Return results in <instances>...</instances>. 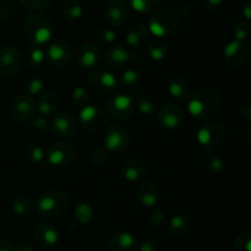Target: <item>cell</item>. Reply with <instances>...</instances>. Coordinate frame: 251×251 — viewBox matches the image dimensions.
Segmentation results:
<instances>
[{"mask_svg": "<svg viewBox=\"0 0 251 251\" xmlns=\"http://www.w3.org/2000/svg\"><path fill=\"white\" fill-rule=\"evenodd\" d=\"M71 102L78 108H83L86 105L90 104L91 102V95L85 87H81V86H77L71 92Z\"/></svg>", "mask_w": 251, "mask_h": 251, "instance_id": "obj_37", "label": "cell"}, {"mask_svg": "<svg viewBox=\"0 0 251 251\" xmlns=\"http://www.w3.org/2000/svg\"><path fill=\"white\" fill-rule=\"evenodd\" d=\"M130 98L132 100L134 107L139 110V113L145 117H151L157 110V102L153 97L145 93L140 88L134 87L130 91Z\"/></svg>", "mask_w": 251, "mask_h": 251, "instance_id": "obj_19", "label": "cell"}, {"mask_svg": "<svg viewBox=\"0 0 251 251\" xmlns=\"http://www.w3.org/2000/svg\"><path fill=\"white\" fill-rule=\"evenodd\" d=\"M103 144L108 152H122L127 149L130 144V132L125 126L119 124L105 126L103 134Z\"/></svg>", "mask_w": 251, "mask_h": 251, "instance_id": "obj_7", "label": "cell"}, {"mask_svg": "<svg viewBox=\"0 0 251 251\" xmlns=\"http://www.w3.org/2000/svg\"><path fill=\"white\" fill-rule=\"evenodd\" d=\"M34 242L42 248H51L58 243L59 233L54 226L49 223H38L32 230Z\"/></svg>", "mask_w": 251, "mask_h": 251, "instance_id": "obj_18", "label": "cell"}, {"mask_svg": "<svg viewBox=\"0 0 251 251\" xmlns=\"http://www.w3.org/2000/svg\"><path fill=\"white\" fill-rule=\"evenodd\" d=\"M22 156L29 164H39L46 159L43 149L37 144H28L22 149Z\"/></svg>", "mask_w": 251, "mask_h": 251, "instance_id": "obj_31", "label": "cell"}, {"mask_svg": "<svg viewBox=\"0 0 251 251\" xmlns=\"http://www.w3.org/2000/svg\"><path fill=\"white\" fill-rule=\"evenodd\" d=\"M29 122H31V124H29V129L34 132H38V134L46 132L47 130L49 129V126H50V125H49L48 119H47V117H44V115H39V117H36V118L33 117Z\"/></svg>", "mask_w": 251, "mask_h": 251, "instance_id": "obj_43", "label": "cell"}, {"mask_svg": "<svg viewBox=\"0 0 251 251\" xmlns=\"http://www.w3.org/2000/svg\"><path fill=\"white\" fill-rule=\"evenodd\" d=\"M221 105V96L213 88H203L198 91L189 100L188 109L194 118L207 120L218 112Z\"/></svg>", "mask_w": 251, "mask_h": 251, "instance_id": "obj_1", "label": "cell"}, {"mask_svg": "<svg viewBox=\"0 0 251 251\" xmlns=\"http://www.w3.org/2000/svg\"><path fill=\"white\" fill-rule=\"evenodd\" d=\"M243 15H244V17L247 19V21L251 20V1L250 0H248V1L245 2L244 6H243Z\"/></svg>", "mask_w": 251, "mask_h": 251, "instance_id": "obj_52", "label": "cell"}, {"mask_svg": "<svg viewBox=\"0 0 251 251\" xmlns=\"http://www.w3.org/2000/svg\"><path fill=\"white\" fill-rule=\"evenodd\" d=\"M137 201L145 207H153L161 199V191L158 185L152 181L141 184L136 191Z\"/></svg>", "mask_w": 251, "mask_h": 251, "instance_id": "obj_24", "label": "cell"}, {"mask_svg": "<svg viewBox=\"0 0 251 251\" xmlns=\"http://www.w3.org/2000/svg\"><path fill=\"white\" fill-rule=\"evenodd\" d=\"M74 217L78 225H88L93 218V208L86 201H80L75 206L74 210Z\"/></svg>", "mask_w": 251, "mask_h": 251, "instance_id": "obj_34", "label": "cell"}, {"mask_svg": "<svg viewBox=\"0 0 251 251\" xmlns=\"http://www.w3.org/2000/svg\"><path fill=\"white\" fill-rule=\"evenodd\" d=\"M168 44L166 41H163L162 38H156L149 42V46H147V53L151 59H153L154 61H162L167 58L168 55Z\"/></svg>", "mask_w": 251, "mask_h": 251, "instance_id": "obj_28", "label": "cell"}, {"mask_svg": "<svg viewBox=\"0 0 251 251\" xmlns=\"http://www.w3.org/2000/svg\"><path fill=\"white\" fill-rule=\"evenodd\" d=\"M1 1H5V0H0V2H1Z\"/></svg>", "mask_w": 251, "mask_h": 251, "instance_id": "obj_54", "label": "cell"}, {"mask_svg": "<svg viewBox=\"0 0 251 251\" xmlns=\"http://www.w3.org/2000/svg\"><path fill=\"white\" fill-rule=\"evenodd\" d=\"M44 91V81L41 77L36 76V77L31 78L27 83V95L34 97V96L41 95Z\"/></svg>", "mask_w": 251, "mask_h": 251, "instance_id": "obj_45", "label": "cell"}, {"mask_svg": "<svg viewBox=\"0 0 251 251\" xmlns=\"http://www.w3.org/2000/svg\"><path fill=\"white\" fill-rule=\"evenodd\" d=\"M149 36L150 32L146 26H144L142 24H135L134 26L130 27V29L126 33L127 47L132 49L141 48L149 41Z\"/></svg>", "mask_w": 251, "mask_h": 251, "instance_id": "obj_26", "label": "cell"}, {"mask_svg": "<svg viewBox=\"0 0 251 251\" xmlns=\"http://www.w3.org/2000/svg\"><path fill=\"white\" fill-rule=\"evenodd\" d=\"M102 59V50L100 47L92 43H86L77 50L76 61L82 69H92Z\"/></svg>", "mask_w": 251, "mask_h": 251, "instance_id": "obj_20", "label": "cell"}, {"mask_svg": "<svg viewBox=\"0 0 251 251\" xmlns=\"http://www.w3.org/2000/svg\"><path fill=\"white\" fill-rule=\"evenodd\" d=\"M22 65V55L14 46H4L0 48V75L12 76Z\"/></svg>", "mask_w": 251, "mask_h": 251, "instance_id": "obj_14", "label": "cell"}, {"mask_svg": "<svg viewBox=\"0 0 251 251\" xmlns=\"http://www.w3.org/2000/svg\"><path fill=\"white\" fill-rule=\"evenodd\" d=\"M240 115L244 118L247 123L251 122V100H248L243 103L242 108H240Z\"/></svg>", "mask_w": 251, "mask_h": 251, "instance_id": "obj_47", "label": "cell"}, {"mask_svg": "<svg viewBox=\"0 0 251 251\" xmlns=\"http://www.w3.org/2000/svg\"><path fill=\"white\" fill-rule=\"evenodd\" d=\"M131 59V54L122 46H110L104 56V63L110 70L118 71Z\"/></svg>", "mask_w": 251, "mask_h": 251, "instance_id": "obj_22", "label": "cell"}, {"mask_svg": "<svg viewBox=\"0 0 251 251\" xmlns=\"http://www.w3.org/2000/svg\"><path fill=\"white\" fill-rule=\"evenodd\" d=\"M36 107L41 115H44V117L53 115L60 108V98L53 91L44 90L41 95L37 96Z\"/></svg>", "mask_w": 251, "mask_h": 251, "instance_id": "obj_21", "label": "cell"}, {"mask_svg": "<svg viewBox=\"0 0 251 251\" xmlns=\"http://www.w3.org/2000/svg\"><path fill=\"white\" fill-rule=\"evenodd\" d=\"M134 103L130 96L120 95H110L105 100V110L107 114L110 115L113 119L119 120H127L132 115L134 112Z\"/></svg>", "mask_w": 251, "mask_h": 251, "instance_id": "obj_8", "label": "cell"}, {"mask_svg": "<svg viewBox=\"0 0 251 251\" xmlns=\"http://www.w3.org/2000/svg\"><path fill=\"white\" fill-rule=\"evenodd\" d=\"M168 229L171 235L176 238H181L189 232L190 229V221L186 216L176 215L169 221Z\"/></svg>", "mask_w": 251, "mask_h": 251, "instance_id": "obj_29", "label": "cell"}, {"mask_svg": "<svg viewBox=\"0 0 251 251\" xmlns=\"http://www.w3.org/2000/svg\"><path fill=\"white\" fill-rule=\"evenodd\" d=\"M142 80V74L141 71L137 68H127L125 69L124 73L120 75L119 83L124 87L127 88H134L137 87L140 82Z\"/></svg>", "mask_w": 251, "mask_h": 251, "instance_id": "obj_35", "label": "cell"}, {"mask_svg": "<svg viewBox=\"0 0 251 251\" xmlns=\"http://www.w3.org/2000/svg\"><path fill=\"white\" fill-rule=\"evenodd\" d=\"M180 14L174 7L166 6L156 10L149 21V32L156 38L171 36L178 29Z\"/></svg>", "mask_w": 251, "mask_h": 251, "instance_id": "obj_3", "label": "cell"}, {"mask_svg": "<svg viewBox=\"0 0 251 251\" xmlns=\"http://www.w3.org/2000/svg\"><path fill=\"white\" fill-rule=\"evenodd\" d=\"M50 127L56 136L71 139L77 134L78 122L70 112H56L51 118Z\"/></svg>", "mask_w": 251, "mask_h": 251, "instance_id": "obj_11", "label": "cell"}, {"mask_svg": "<svg viewBox=\"0 0 251 251\" xmlns=\"http://www.w3.org/2000/svg\"><path fill=\"white\" fill-rule=\"evenodd\" d=\"M250 34V25L247 21H238L235 22L233 27V36L235 41L244 42Z\"/></svg>", "mask_w": 251, "mask_h": 251, "instance_id": "obj_41", "label": "cell"}, {"mask_svg": "<svg viewBox=\"0 0 251 251\" xmlns=\"http://www.w3.org/2000/svg\"><path fill=\"white\" fill-rule=\"evenodd\" d=\"M63 14L70 21H76L83 15L82 5L77 0H65L63 5Z\"/></svg>", "mask_w": 251, "mask_h": 251, "instance_id": "obj_36", "label": "cell"}, {"mask_svg": "<svg viewBox=\"0 0 251 251\" xmlns=\"http://www.w3.org/2000/svg\"><path fill=\"white\" fill-rule=\"evenodd\" d=\"M69 196L64 191L51 190L42 194L37 200V211L44 218H58L69 208Z\"/></svg>", "mask_w": 251, "mask_h": 251, "instance_id": "obj_4", "label": "cell"}, {"mask_svg": "<svg viewBox=\"0 0 251 251\" xmlns=\"http://www.w3.org/2000/svg\"><path fill=\"white\" fill-rule=\"evenodd\" d=\"M225 0H203V6L210 11H216L223 5Z\"/></svg>", "mask_w": 251, "mask_h": 251, "instance_id": "obj_49", "label": "cell"}, {"mask_svg": "<svg viewBox=\"0 0 251 251\" xmlns=\"http://www.w3.org/2000/svg\"><path fill=\"white\" fill-rule=\"evenodd\" d=\"M76 157V149L66 141H56L48 146L46 152V161L50 166L61 167L70 164Z\"/></svg>", "mask_w": 251, "mask_h": 251, "instance_id": "obj_10", "label": "cell"}, {"mask_svg": "<svg viewBox=\"0 0 251 251\" xmlns=\"http://www.w3.org/2000/svg\"><path fill=\"white\" fill-rule=\"evenodd\" d=\"M132 9L139 14H150L159 5V0H130Z\"/></svg>", "mask_w": 251, "mask_h": 251, "instance_id": "obj_38", "label": "cell"}, {"mask_svg": "<svg viewBox=\"0 0 251 251\" xmlns=\"http://www.w3.org/2000/svg\"><path fill=\"white\" fill-rule=\"evenodd\" d=\"M108 157H109L108 151L104 147H97V149L93 150L92 154H91V162L95 166H103V164L107 163Z\"/></svg>", "mask_w": 251, "mask_h": 251, "instance_id": "obj_46", "label": "cell"}, {"mask_svg": "<svg viewBox=\"0 0 251 251\" xmlns=\"http://www.w3.org/2000/svg\"><path fill=\"white\" fill-rule=\"evenodd\" d=\"M235 251H251V234L249 232H243L235 238Z\"/></svg>", "mask_w": 251, "mask_h": 251, "instance_id": "obj_44", "label": "cell"}, {"mask_svg": "<svg viewBox=\"0 0 251 251\" xmlns=\"http://www.w3.org/2000/svg\"><path fill=\"white\" fill-rule=\"evenodd\" d=\"M12 118L19 123L29 122L36 115L37 107L33 97L28 96L27 93L19 95L11 103L10 107Z\"/></svg>", "mask_w": 251, "mask_h": 251, "instance_id": "obj_13", "label": "cell"}, {"mask_svg": "<svg viewBox=\"0 0 251 251\" xmlns=\"http://www.w3.org/2000/svg\"><path fill=\"white\" fill-rule=\"evenodd\" d=\"M202 168L208 174L217 176L225 171V161L216 154H207L202 158Z\"/></svg>", "mask_w": 251, "mask_h": 251, "instance_id": "obj_33", "label": "cell"}, {"mask_svg": "<svg viewBox=\"0 0 251 251\" xmlns=\"http://www.w3.org/2000/svg\"><path fill=\"white\" fill-rule=\"evenodd\" d=\"M80 125L90 134H98L103 131L108 124L107 113L97 105H86L81 108L78 115Z\"/></svg>", "mask_w": 251, "mask_h": 251, "instance_id": "obj_6", "label": "cell"}, {"mask_svg": "<svg viewBox=\"0 0 251 251\" xmlns=\"http://www.w3.org/2000/svg\"><path fill=\"white\" fill-rule=\"evenodd\" d=\"M11 208L15 215L17 216H28L33 211V202L31 199L26 195H19L12 200Z\"/></svg>", "mask_w": 251, "mask_h": 251, "instance_id": "obj_32", "label": "cell"}, {"mask_svg": "<svg viewBox=\"0 0 251 251\" xmlns=\"http://www.w3.org/2000/svg\"><path fill=\"white\" fill-rule=\"evenodd\" d=\"M0 251H14V247L7 239L0 238Z\"/></svg>", "mask_w": 251, "mask_h": 251, "instance_id": "obj_51", "label": "cell"}, {"mask_svg": "<svg viewBox=\"0 0 251 251\" xmlns=\"http://www.w3.org/2000/svg\"><path fill=\"white\" fill-rule=\"evenodd\" d=\"M22 6L32 12H39L48 9L53 0H19Z\"/></svg>", "mask_w": 251, "mask_h": 251, "instance_id": "obj_40", "label": "cell"}, {"mask_svg": "<svg viewBox=\"0 0 251 251\" xmlns=\"http://www.w3.org/2000/svg\"><path fill=\"white\" fill-rule=\"evenodd\" d=\"M226 126L223 123L220 122H208L203 124L202 126L199 129L198 135V142L203 150L207 152H213L223 144L226 139Z\"/></svg>", "mask_w": 251, "mask_h": 251, "instance_id": "obj_5", "label": "cell"}, {"mask_svg": "<svg viewBox=\"0 0 251 251\" xmlns=\"http://www.w3.org/2000/svg\"><path fill=\"white\" fill-rule=\"evenodd\" d=\"M85 1H92V0H85Z\"/></svg>", "mask_w": 251, "mask_h": 251, "instance_id": "obj_53", "label": "cell"}, {"mask_svg": "<svg viewBox=\"0 0 251 251\" xmlns=\"http://www.w3.org/2000/svg\"><path fill=\"white\" fill-rule=\"evenodd\" d=\"M14 251H33V247H32L29 243L20 242L19 244H16V247L14 248Z\"/></svg>", "mask_w": 251, "mask_h": 251, "instance_id": "obj_50", "label": "cell"}, {"mask_svg": "<svg viewBox=\"0 0 251 251\" xmlns=\"http://www.w3.org/2000/svg\"><path fill=\"white\" fill-rule=\"evenodd\" d=\"M139 247L136 237L129 232H120L113 235L109 240V251H136Z\"/></svg>", "mask_w": 251, "mask_h": 251, "instance_id": "obj_25", "label": "cell"}, {"mask_svg": "<svg viewBox=\"0 0 251 251\" xmlns=\"http://www.w3.org/2000/svg\"><path fill=\"white\" fill-rule=\"evenodd\" d=\"M98 42H100L102 46H112L113 43L117 39V33L113 28L110 27H103V28L100 29L98 32Z\"/></svg>", "mask_w": 251, "mask_h": 251, "instance_id": "obj_42", "label": "cell"}, {"mask_svg": "<svg viewBox=\"0 0 251 251\" xmlns=\"http://www.w3.org/2000/svg\"><path fill=\"white\" fill-rule=\"evenodd\" d=\"M87 86L92 92L97 95H109L117 88L118 80L112 71L97 69L88 74Z\"/></svg>", "mask_w": 251, "mask_h": 251, "instance_id": "obj_9", "label": "cell"}, {"mask_svg": "<svg viewBox=\"0 0 251 251\" xmlns=\"http://www.w3.org/2000/svg\"><path fill=\"white\" fill-rule=\"evenodd\" d=\"M248 55H249V51L244 42L234 39L226 44L223 48V60L230 68H240L244 65L248 60Z\"/></svg>", "mask_w": 251, "mask_h": 251, "instance_id": "obj_15", "label": "cell"}, {"mask_svg": "<svg viewBox=\"0 0 251 251\" xmlns=\"http://www.w3.org/2000/svg\"><path fill=\"white\" fill-rule=\"evenodd\" d=\"M25 63L29 68H38L46 60V50L43 47L29 46L25 50Z\"/></svg>", "mask_w": 251, "mask_h": 251, "instance_id": "obj_30", "label": "cell"}, {"mask_svg": "<svg viewBox=\"0 0 251 251\" xmlns=\"http://www.w3.org/2000/svg\"><path fill=\"white\" fill-rule=\"evenodd\" d=\"M167 88H168V93L171 95V97L179 100H188L189 93H190V85L181 76H173L172 78H169Z\"/></svg>", "mask_w": 251, "mask_h": 251, "instance_id": "obj_27", "label": "cell"}, {"mask_svg": "<svg viewBox=\"0 0 251 251\" xmlns=\"http://www.w3.org/2000/svg\"><path fill=\"white\" fill-rule=\"evenodd\" d=\"M46 58L49 61V64L55 66V68H66L73 61V48L66 42H53L47 47Z\"/></svg>", "mask_w": 251, "mask_h": 251, "instance_id": "obj_12", "label": "cell"}, {"mask_svg": "<svg viewBox=\"0 0 251 251\" xmlns=\"http://www.w3.org/2000/svg\"><path fill=\"white\" fill-rule=\"evenodd\" d=\"M104 19L110 27H120L129 19V7L124 0H112L107 5Z\"/></svg>", "mask_w": 251, "mask_h": 251, "instance_id": "obj_16", "label": "cell"}, {"mask_svg": "<svg viewBox=\"0 0 251 251\" xmlns=\"http://www.w3.org/2000/svg\"><path fill=\"white\" fill-rule=\"evenodd\" d=\"M139 251H158V245L153 240H145L137 247Z\"/></svg>", "mask_w": 251, "mask_h": 251, "instance_id": "obj_48", "label": "cell"}, {"mask_svg": "<svg viewBox=\"0 0 251 251\" xmlns=\"http://www.w3.org/2000/svg\"><path fill=\"white\" fill-rule=\"evenodd\" d=\"M24 33L32 46L44 47L53 37L54 28L48 17L34 12L25 20Z\"/></svg>", "mask_w": 251, "mask_h": 251, "instance_id": "obj_2", "label": "cell"}, {"mask_svg": "<svg viewBox=\"0 0 251 251\" xmlns=\"http://www.w3.org/2000/svg\"><path fill=\"white\" fill-rule=\"evenodd\" d=\"M184 122V112L179 105L166 104L158 113V123L164 129L173 130L180 126Z\"/></svg>", "mask_w": 251, "mask_h": 251, "instance_id": "obj_17", "label": "cell"}, {"mask_svg": "<svg viewBox=\"0 0 251 251\" xmlns=\"http://www.w3.org/2000/svg\"><path fill=\"white\" fill-rule=\"evenodd\" d=\"M149 223L153 229L162 230L168 225V221H167L164 212H162L161 210H153L149 216Z\"/></svg>", "mask_w": 251, "mask_h": 251, "instance_id": "obj_39", "label": "cell"}, {"mask_svg": "<svg viewBox=\"0 0 251 251\" xmlns=\"http://www.w3.org/2000/svg\"><path fill=\"white\" fill-rule=\"evenodd\" d=\"M147 166L142 159L130 158L120 168V174L127 181H139L146 176Z\"/></svg>", "mask_w": 251, "mask_h": 251, "instance_id": "obj_23", "label": "cell"}]
</instances>
